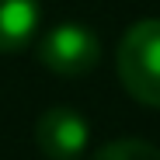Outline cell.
<instances>
[{
	"label": "cell",
	"mask_w": 160,
	"mask_h": 160,
	"mask_svg": "<svg viewBox=\"0 0 160 160\" xmlns=\"http://www.w3.org/2000/svg\"><path fill=\"white\" fill-rule=\"evenodd\" d=\"M91 139L87 118L73 108H49L35 122V146L45 160H80Z\"/></svg>",
	"instance_id": "cell-3"
},
{
	"label": "cell",
	"mask_w": 160,
	"mask_h": 160,
	"mask_svg": "<svg viewBox=\"0 0 160 160\" xmlns=\"http://www.w3.org/2000/svg\"><path fill=\"white\" fill-rule=\"evenodd\" d=\"M101 59V42L84 24H56L38 42V63L56 77H84Z\"/></svg>",
	"instance_id": "cell-2"
},
{
	"label": "cell",
	"mask_w": 160,
	"mask_h": 160,
	"mask_svg": "<svg viewBox=\"0 0 160 160\" xmlns=\"http://www.w3.org/2000/svg\"><path fill=\"white\" fill-rule=\"evenodd\" d=\"M38 32V0H0V52H21Z\"/></svg>",
	"instance_id": "cell-4"
},
{
	"label": "cell",
	"mask_w": 160,
	"mask_h": 160,
	"mask_svg": "<svg viewBox=\"0 0 160 160\" xmlns=\"http://www.w3.org/2000/svg\"><path fill=\"white\" fill-rule=\"evenodd\" d=\"M118 80L146 108H160V18H143L118 42Z\"/></svg>",
	"instance_id": "cell-1"
},
{
	"label": "cell",
	"mask_w": 160,
	"mask_h": 160,
	"mask_svg": "<svg viewBox=\"0 0 160 160\" xmlns=\"http://www.w3.org/2000/svg\"><path fill=\"white\" fill-rule=\"evenodd\" d=\"M91 160H160V150L143 139H115L108 146H101Z\"/></svg>",
	"instance_id": "cell-5"
}]
</instances>
